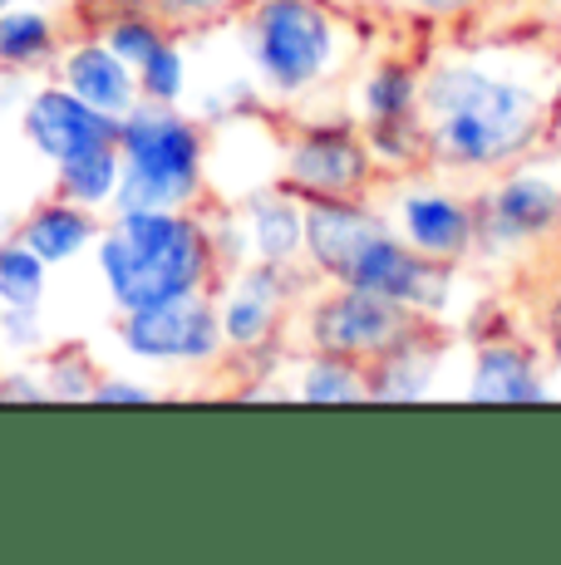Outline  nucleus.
Listing matches in <instances>:
<instances>
[{"label": "nucleus", "mask_w": 561, "mask_h": 565, "mask_svg": "<svg viewBox=\"0 0 561 565\" xmlns=\"http://www.w3.org/2000/svg\"><path fill=\"white\" fill-rule=\"evenodd\" d=\"M557 70V64H552ZM552 70H517V60L444 54L419 74L428 168L502 172L547 148V89Z\"/></svg>", "instance_id": "nucleus-1"}, {"label": "nucleus", "mask_w": 561, "mask_h": 565, "mask_svg": "<svg viewBox=\"0 0 561 565\" xmlns=\"http://www.w3.org/2000/svg\"><path fill=\"white\" fill-rule=\"evenodd\" d=\"M300 266L326 286H350L384 296L409 315L438 320L453 300V270L444 260L419 256L394 232L390 212L370 198H326L306 202V252Z\"/></svg>", "instance_id": "nucleus-2"}, {"label": "nucleus", "mask_w": 561, "mask_h": 565, "mask_svg": "<svg viewBox=\"0 0 561 565\" xmlns=\"http://www.w3.org/2000/svg\"><path fill=\"white\" fill-rule=\"evenodd\" d=\"M94 270L118 315L212 290L222 276L208 216L192 212H114L94 242Z\"/></svg>", "instance_id": "nucleus-3"}, {"label": "nucleus", "mask_w": 561, "mask_h": 565, "mask_svg": "<svg viewBox=\"0 0 561 565\" xmlns=\"http://www.w3.org/2000/svg\"><path fill=\"white\" fill-rule=\"evenodd\" d=\"M114 212H192L208 202V134L178 104L138 99L118 118Z\"/></svg>", "instance_id": "nucleus-4"}, {"label": "nucleus", "mask_w": 561, "mask_h": 565, "mask_svg": "<svg viewBox=\"0 0 561 565\" xmlns=\"http://www.w3.org/2000/svg\"><path fill=\"white\" fill-rule=\"evenodd\" d=\"M242 50L262 94L306 99L345 64V30L326 0H252Z\"/></svg>", "instance_id": "nucleus-5"}, {"label": "nucleus", "mask_w": 561, "mask_h": 565, "mask_svg": "<svg viewBox=\"0 0 561 565\" xmlns=\"http://www.w3.org/2000/svg\"><path fill=\"white\" fill-rule=\"evenodd\" d=\"M537 153L502 168L478 198V252L517 256L561 232V162H542Z\"/></svg>", "instance_id": "nucleus-6"}, {"label": "nucleus", "mask_w": 561, "mask_h": 565, "mask_svg": "<svg viewBox=\"0 0 561 565\" xmlns=\"http://www.w3.org/2000/svg\"><path fill=\"white\" fill-rule=\"evenodd\" d=\"M306 266H276V260H242L222 270L212 300H218L222 340L236 354H266L276 350L290 310L306 300Z\"/></svg>", "instance_id": "nucleus-7"}, {"label": "nucleus", "mask_w": 561, "mask_h": 565, "mask_svg": "<svg viewBox=\"0 0 561 565\" xmlns=\"http://www.w3.org/2000/svg\"><path fill=\"white\" fill-rule=\"evenodd\" d=\"M280 188H290L300 202L326 198H370L380 182L360 124H306L280 143Z\"/></svg>", "instance_id": "nucleus-8"}, {"label": "nucleus", "mask_w": 561, "mask_h": 565, "mask_svg": "<svg viewBox=\"0 0 561 565\" xmlns=\"http://www.w3.org/2000/svg\"><path fill=\"white\" fill-rule=\"evenodd\" d=\"M424 315H409L404 306L370 290H350V286H330L326 296H310L306 315H300V340L306 350L320 354H340V360H380L390 344L404 340Z\"/></svg>", "instance_id": "nucleus-9"}, {"label": "nucleus", "mask_w": 561, "mask_h": 565, "mask_svg": "<svg viewBox=\"0 0 561 565\" xmlns=\"http://www.w3.org/2000/svg\"><path fill=\"white\" fill-rule=\"evenodd\" d=\"M118 344L138 364H218L226 354L218 300H212V290H198V296H178L163 306L128 310L118 315Z\"/></svg>", "instance_id": "nucleus-10"}, {"label": "nucleus", "mask_w": 561, "mask_h": 565, "mask_svg": "<svg viewBox=\"0 0 561 565\" xmlns=\"http://www.w3.org/2000/svg\"><path fill=\"white\" fill-rule=\"evenodd\" d=\"M390 222L419 256L463 266L478 252V198L444 188V182H399L390 188Z\"/></svg>", "instance_id": "nucleus-11"}, {"label": "nucleus", "mask_w": 561, "mask_h": 565, "mask_svg": "<svg viewBox=\"0 0 561 565\" xmlns=\"http://www.w3.org/2000/svg\"><path fill=\"white\" fill-rule=\"evenodd\" d=\"M20 134H25V143L35 148L50 168H60V162L89 153V148L118 143V118L84 104L80 94H70L60 79H45L20 104Z\"/></svg>", "instance_id": "nucleus-12"}, {"label": "nucleus", "mask_w": 561, "mask_h": 565, "mask_svg": "<svg viewBox=\"0 0 561 565\" xmlns=\"http://www.w3.org/2000/svg\"><path fill=\"white\" fill-rule=\"evenodd\" d=\"M463 398L473 404H547L552 398V374L547 360L517 334H488L478 340L468 360V384Z\"/></svg>", "instance_id": "nucleus-13"}, {"label": "nucleus", "mask_w": 561, "mask_h": 565, "mask_svg": "<svg viewBox=\"0 0 561 565\" xmlns=\"http://www.w3.org/2000/svg\"><path fill=\"white\" fill-rule=\"evenodd\" d=\"M438 364H444V340L428 320H419L399 344L364 364V394L374 404H419L434 394Z\"/></svg>", "instance_id": "nucleus-14"}, {"label": "nucleus", "mask_w": 561, "mask_h": 565, "mask_svg": "<svg viewBox=\"0 0 561 565\" xmlns=\"http://www.w3.org/2000/svg\"><path fill=\"white\" fill-rule=\"evenodd\" d=\"M55 79L70 94H80L84 104L104 108V114L124 118L138 104V74L134 64H124L104 40H74L60 50L55 60Z\"/></svg>", "instance_id": "nucleus-15"}, {"label": "nucleus", "mask_w": 561, "mask_h": 565, "mask_svg": "<svg viewBox=\"0 0 561 565\" xmlns=\"http://www.w3.org/2000/svg\"><path fill=\"white\" fill-rule=\"evenodd\" d=\"M242 226H246V246L256 260H276V266H300L306 252V202L290 188H256L242 198Z\"/></svg>", "instance_id": "nucleus-16"}, {"label": "nucleus", "mask_w": 561, "mask_h": 565, "mask_svg": "<svg viewBox=\"0 0 561 565\" xmlns=\"http://www.w3.org/2000/svg\"><path fill=\"white\" fill-rule=\"evenodd\" d=\"M99 232H104V216L94 212V206H80L70 198H60V192L55 198H45V202H35L25 212V222L15 226V236L40 260H45L50 270L70 266V260H80L84 252H94Z\"/></svg>", "instance_id": "nucleus-17"}, {"label": "nucleus", "mask_w": 561, "mask_h": 565, "mask_svg": "<svg viewBox=\"0 0 561 565\" xmlns=\"http://www.w3.org/2000/svg\"><path fill=\"white\" fill-rule=\"evenodd\" d=\"M419 74L409 60H380L360 74L354 89V124L360 128H399V124H419Z\"/></svg>", "instance_id": "nucleus-18"}, {"label": "nucleus", "mask_w": 561, "mask_h": 565, "mask_svg": "<svg viewBox=\"0 0 561 565\" xmlns=\"http://www.w3.org/2000/svg\"><path fill=\"white\" fill-rule=\"evenodd\" d=\"M60 50H64L60 25L45 6H30V0L0 6V70L10 74L50 70L60 60Z\"/></svg>", "instance_id": "nucleus-19"}, {"label": "nucleus", "mask_w": 561, "mask_h": 565, "mask_svg": "<svg viewBox=\"0 0 561 565\" xmlns=\"http://www.w3.org/2000/svg\"><path fill=\"white\" fill-rule=\"evenodd\" d=\"M296 404L310 408H336V404H364V364L360 360H340V354H320L310 350V360L300 364V379L290 388Z\"/></svg>", "instance_id": "nucleus-20"}, {"label": "nucleus", "mask_w": 561, "mask_h": 565, "mask_svg": "<svg viewBox=\"0 0 561 565\" xmlns=\"http://www.w3.org/2000/svg\"><path fill=\"white\" fill-rule=\"evenodd\" d=\"M118 178H124V158H118V143L109 148H89V153L70 158L55 168V192L80 206H94V212H104V206H114L118 198Z\"/></svg>", "instance_id": "nucleus-21"}, {"label": "nucleus", "mask_w": 561, "mask_h": 565, "mask_svg": "<svg viewBox=\"0 0 561 565\" xmlns=\"http://www.w3.org/2000/svg\"><path fill=\"white\" fill-rule=\"evenodd\" d=\"M50 266L20 236L0 242V310H45Z\"/></svg>", "instance_id": "nucleus-22"}, {"label": "nucleus", "mask_w": 561, "mask_h": 565, "mask_svg": "<svg viewBox=\"0 0 561 565\" xmlns=\"http://www.w3.org/2000/svg\"><path fill=\"white\" fill-rule=\"evenodd\" d=\"M40 374H45V394L55 404H89L94 379H99V364L89 360L84 344H55L40 360Z\"/></svg>", "instance_id": "nucleus-23"}, {"label": "nucleus", "mask_w": 561, "mask_h": 565, "mask_svg": "<svg viewBox=\"0 0 561 565\" xmlns=\"http://www.w3.org/2000/svg\"><path fill=\"white\" fill-rule=\"evenodd\" d=\"M168 35H172V30L154 15V10L144 6V10H118L109 25H104V35H99V40H104V45H109L124 64H134V70H138V64H144L148 54L163 45Z\"/></svg>", "instance_id": "nucleus-24"}, {"label": "nucleus", "mask_w": 561, "mask_h": 565, "mask_svg": "<svg viewBox=\"0 0 561 565\" xmlns=\"http://www.w3.org/2000/svg\"><path fill=\"white\" fill-rule=\"evenodd\" d=\"M134 74H138V99L148 104H182V94H188V54L172 35Z\"/></svg>", "instance_id": "nucleus-25"}, {"label": "nucleus", "mask_w": 561, "mask_h": 565, "mask_svg": "<svg viewBox=\"0 0 561 565\" xmlns=\"http://www.w3.org/2000/svg\"><path fill=\"white\" fill-rule=\"evenodd\" d=\"M0 350L10 360H35L50 350V334L40 310H0Z\"/></svg>", "instance_id": "nucleus-26"}, {"label": "nucleus", "mask_w": 561, "mask_h": 565, "mask_svg": "<svg viewBox=\"0 0 561 565\" xmlns=\"http://www.w3.org/2000/svg\"><path fill=\"white\" fill-rule=\"evenodd\" d=\"M168 30H202L212 20H226L242 0H144Z\"/></svg>", "instance_id": "nucleus-27"}, {"label": "nucleus", "mask_w": 561, "mask_h": 565, "mask_svg": "<svg viewBox=\"0 0 561 565\" xmlns=\"http://www.w3.org/2000/svg\"><path fill=\"white\" fill-rule=\"evenodd\" d=\"M208 216V232H212V246H218V260L222 270L242 266L252 260V246H246V226H242V212L236 206H218V212H202Z\"/></svg>", "instance_id": "nucleus-28"}, {"label": "nucleus", "mask_w": 561, "mask_h": 565, "mask_svg": "<svg viewBox=\"0 0 561 565\" xmlns=\"http://www.w3.org/2000/svg\"><path fill=\"white\" fill-rule=\"evenodd\" d=\"M154 398H158L154 384H138V379H128V374H99L89 404H154Z\"/></svg>", "instance_id": "nucleus-29"}, {"label": "nucleus", "mask_w": 561, "mask_h": 565, "mask_svg": "<svg viewBox=\"0 0 561 565\" xmlns=\"http://www.w3.org/2000/svg\"><path fill=\"white\" fill-rule=\"evenodd\" d=\"M45 374L30 364H15L0 374V404H45Z\"/></svg>", "instance_id": "nucleus-30"}, {"label": "nucleus", "mask_w": 561, "mask_h": 565, "mask_svg": "<svg viewBox=\"0 0 561 565\" xmlns=\"http://www.w3.org/2000/svg\"><path fill=\"white\" fill-rule=\"evenodd\" d=\"M547 143L561 148V64L552 70V89H547Z\"/></svg>", "instance_id": "nucleus-31"}, {"label": "nucleus", "mask_w": 561, "mask_h": 565, "mask_svg": "<svg viewBox=\"0 0 561 565\" xmlns=\"http://www.w3.org/2000/svg\"><path fill=\"white\" fill-rule=\"evenodd\" d=\"M25 74H10V70H0V118L10 114V108H20L25 104Z\"/></svg>", "instance_id": "nucleus-32"}, {"label": "nucleus", "mask_w": 561, "mask_h": 565, "mask_svg": "<svg viewBox=\"0 0 561 565\" xmlns=\"http://www.w3.org/2000/svg\"><path fill=\"white\" fill-rule=\"evenodd\" d=\"M399 10H409V15H453V10H463L468 0H394Z\"/></svg>", "instance_id": "nucleus-33"}, {"label": "nucleus", "mask_w": 561, "mask_h": 565, "mask_svg": "<svg viewBox=\"0 0 561 565\" xmlns=\"http://www.w3.org/2000/svg\"><path fill=\"white\" fill-rule=\"evenodd\" d=\"M542 360H547L552 384H561V324H557V330H542Z\"/></svg>", "instance_id": "nucleus-34"}, {"label": "nucleus", "mask_w": 561, "mask_h": 565, "mask_svg": "<svg viewBox=\"0 0 561 565\" xmlns=\"http://www.w3.org/2000/svg\"><path fill=\"white\" fill-rule=\"evenodd\" d=\"M557 324H561V290H552L542 306V330H557Z\"/></svg>", "instance_id": "nucleus-35"}]
</instances>
